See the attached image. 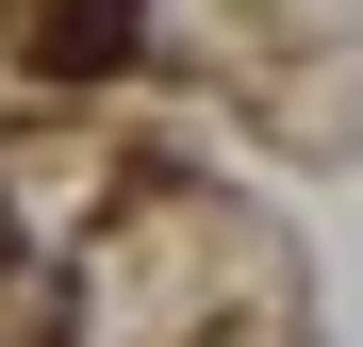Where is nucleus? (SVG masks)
<instances>
[{"instance_id": "f257e3e1", "label": "nucleus", "mask_w": 363, "mask_h": 347, "mask_svg": "<svg viewBox=\"0 0 363 347\" xmlns=\"http://www.w3.org/2000/svg\"><path fill=\"white\" fill-rule=\"evenodd\" d=\"M116 50H133L116 0H67V17H50V67H116Z\"/></svg>"}]
</instances>
